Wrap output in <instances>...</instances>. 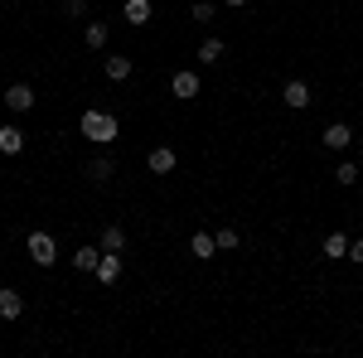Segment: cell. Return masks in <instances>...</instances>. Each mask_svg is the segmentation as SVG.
Instances as JSON below:
<instances>
[{"instance_id": "1", "label": "cell", "mask_w": 363, "mask_h": 358, "mask_svg": "<svg viewBox=\"0 0 363 358\" xmlns=\"http://www.w3.org/2000/svg\"><path fill=\"white\" fill-rule=\"evenodd\" d=\"M78 131H83L92 145H112L116 136H121V126H116V116L112 111H102V107H92L83 111V121H78Z\"/></svg>"}, {"instance_id": "2", "label": "cell", "mask_w": 363, "mask_h": 358, "mask_svg": "<svg viewBox=\"0 0 363 358\" xmlns=\"http://www.w3.org/2000/svg\"><path fill=\"white\" fill-rule=\"evenodd\" d=\"M25 252H29V262H34V267H54V262H58L54 233H44V228H39V233H29V237H25Z\"/></svg>"}, {"instance_id": "3", "label": "cell", "mask_w": 363, "mask_h": 358, "mask_svg": "<svg viewBox=\"0 0 363 358\" xmlns=\"http://www.w3.org/2000/svg\"><path fill=\"white\" fill-rule=\"evenodd\" d=\"M169 92H174L179 102H194L199 92H203V83H199V73H189V68H184V73H174V78H169Z\"/></svg>"}, {"instance_id": "4", "label": "cell", "mask_w": 363, "mask_h": 358, "mask_svg": "<svg viewBox=\"0 0 363 358\" xmlns=\"http://www.w3.org/2000/svg\"><path fill=\"white\" fill-rule=\"evenodd\" d=\"M281 102L291 111H306L310 107V83H301V78H286V87H281Z\"/></svg>"}, {"instance_id": "5", "label": "cell", "mask_w": 363, "mask_h": 358, "mask_svg": "<svg viewBox=\"0 0 363 358\" xmlns=\"http://www.w3.org/2000/svg\"><path fill=\"white\" fill-rule=\"evenodd\" d=\"M145 169H150V174H169V169H179V155H174L169 145H155V150L145 155Z\"/></svg>"}, {"instance_id": "6", "label": "cell", "mask_w": 363, "mask_h": 358, "mask_svg": "<svg viewBox=\"0 0 363 358\" xmlns=\"http://www.w3.org/2000/svg\"><path fill=\"white\" fill-rule=\"evenodd\" d=\"M5 107L15 111V116L29 111V107H34V87H29V83H10V87H5Z\"/></svg>"}, {"instance_id": "7", "label": "cell", "mask_w": 363, "mask_h": 358, "mask_svg": "<svg viewBox=\"0 0 363 358\" xmlns=\"http://www.w3.org/2000/svg\"><path fill=\"white\" fill-rule=\"evenodd\" d=\"M25 315V296L15 286H0V320H20Z\"/></svg>"}, {"instance_id": "8", "label": "cell", "mask_w": 363, "mask_h": 358, "mask_svg": "<svg viewBox=\"0 0 363 358\" xmlns=\"http://www.w3.org/2000/svg\"><path fill=\"white\" fill-rule=\"evenodd\" d=\"M97 281H102V286H116V281H121V252H102V262H97Z\"/></svg>"}, {"instance_id": "9", "label": "cell", "mask_w": 363, "mask_h": 358, "mask_svg": "<svg viewBox=\"0 0 363 358\" xmlns=\"http://www.w3.org/2000/svg\"><path fill=\"white\" fill-rule=\"evenodd\" d=\"M349 145H354V131H349L344 121L325 126V150H349Z\"/></svg>"}, {"instance_id": "10", "label": "cell", "mask_w": 363, "mask_h": 358, "mask_svg": "<svg viewBox=\"0 0 363 358\" xmlns=\"http://www.w3.org/2000/svg\"><path fill=\"white\" fill-rule=\"evenodd\" d=\"M25 150V131L10 121V126H0V155H20Z\"/></svg>"}, {"instance_id": "11", "label": "cell", "mask_w": 363, "mask_h": 358, "mask_svg": "<svg viewBox=\"0 0 363 358\" xmlns=\"http://www.w3.org/2000/svg\"><path fill=\"white\" fill-rule=\"evenodd\" d=\"M121 15H126V25H150V15H155V10H150V0H126V5H121Z\"/></svg>"}, {"instance_id": "12", "label": "cell", "mask_w": 363, "mask_h": 358, "mask_svg": "<svg viewBox=\"0 0 363 358\" xmlns=\"http://www.w3.org/2000/svg\"><path fill=\"white\" fill-rule=\"evenodd\" d=\"M194 54H199V63H218V58L228 54V44L218 39V34H208V39H203V44L194 49Z\"/></svg>"}, {"instance_id": "13", "label": "cell", "mask_w": 363, "mask_h": 358, "mask_svg": "<svg viewBox=\"0 0 363 358\" xmlns=\"http://www.w3.org/2000/svg\"><path fill=\"white\" fill-rule=\"evenodd\" d=\"M102 73H107L112 83H126V78H131V58H126V54H112L107 63H102Z\"/></svg>"}, {"instance_id": "14", "label": "cell", "mask_w": 363, "mask_h": 358, "mask_svg": "<svg viewBox=\"0 0 363 358\" xmlns=\"http://www.w3.org/2000/svg\"><path fill=\"white\" fill-rule=\"evenodd\" d=\"M97 247H102V252H126V233H121L116 223H107L102 237H97Z\"/></svg>"}, {"instance_id": "15", "label": "cell", "mask_w": 363, "mask_h": 358, "mask_svg": "<svg viewBox=\"0 0 363 358\" xmlns=\"http://www.w3.org/2000/svg\"><path fill=\"white\" fill-rule=\"evenodd\" d=\"M189 252H194L199 262H208V257H218V242H213L208 233H194V237H189Z\"/></svg>"}, {"instance_id": "16", "label": "cell", "mask_w": 363, "mask_h": 358, "mask_svg": "<svg viewBox=\"0 0 363 358\" xmlns=\"http://www.w3.org/2000/svg\"><path fill=\"white\" fill-rule=\"evenodd\" d=\"M83 39H87V49H107V39H112V29L102 25V20H92V25L83 29Z\"/></svg>"}, {"instance_id": "17", "label": "cell", "mask_w": 363, "mask_h": 358, "mask_svg": "<svg viewBox=\"0 0 363 358\" xmlns=\"http://www.w3.org/2000/svg\"><path fill=\"white\" fill-rule=\"evenodd\" d=\"M112 174H116V165L107 160V155H92V160H87V179H97V184H102V179H112Z\"/></svg>"}, {"instance_id": "18", "label": "cell", "mask_w": 363, "mask_h": 358, "mask_svg": "<svg viewBox=\"0 0 363 358\" xmlns=\"http://www.w3.org/2000/svg\"><path fill=\"white\" fill-rule=\"evenodd\" d=\"M97 262H102V247H78L73 252V267H78V272H97Z\"/></svg>"}, {"instance_id": "19", "label": "cell", "mask_w": 363, "mask_h": 358, "mask_svg": "<svg viewBox=\"0 0 363 358\" xmlns=\"http://www.w3.org/2000/svg\"><path fill=\"white\" fill-rule=\"evenodd\" d=\"M325 257H330V262L349 257V237H344V233H325Z\"/></svg>"}, {"instance_id": "20", "label": "cell", "mask_w": 363, "mask_h": 358, "mask_svg": "<svg viewBox=\"0 0 363 358\" xmlns=\"http://www.w3.org/2000/svg\"><path fill=\"white\" fill-rule=\"evenodd\" d=\"M335 179H339V184H359V160H339Z\"/></svg>"}, {"instance_id": "21", "label": "cell", "mask_w": 363, "mask_h": 358, "mask_svg": "<svg viewBox=\"0 0 363 358\" xmlns=\"http://www.w3.org/2000/svg\"><path fill=\"white\" fill-rule=\"evenodd\" d=\"M213 242H218V252H233L242 237H238V228H218V233H213Z\"/></svg>"}, {"instance_id": "22", "label": "cell", "mask_w": 363, "mask_h": 358, "mask_svg": "<svg viewBox=\"0 0 363 358\" xmlns=\"http://www.w3.org/2000/svg\"><path fill=\"white\" fill-rule=\"evenodd\" d=\"M218 10H213V0H194V10H189V20H199V25H208Z\"/></svg>"}, {"instance_id": "23", "label": "cell", "mask_w": 363, "mask_h": 358, "mask_svg": "<svg viewBox=\"0 0 363 358\" xmlns=\"http://www.w3.org/2000/svg\"><path fill=\"white\" fill-rule=\"evenodd\" d=\"M63 15H68V20H83V15H87V0H63Z\"/></svg>"}, {"instance_id": "24", "label": "cell", "mask_w": 363, "mask_h": 358, "mask_svg": "<svg viewBox=\"0 0 363 358\" xmlns=\"http://www.w3.org/2000/svg\"><path fill=\"white\" fill-rule=\"evenodd\" d=\"M349 262H359V267H363V237H354V242H349Z\"/></svg>"}, {"instance_id": "25", "label": "cell", "mask_w": 363, "mask_h": 358, "mask_svg": "<svg viewBox=\"0 0 363 358\" xmlns=\"http://www.w3.org/2000/svg\"><path fill=\"white\" fill-rule=\"evenodd\" d=\"M223 5H228V10H242V5H247V0H223Z\"/></svg>"}]
</instances>
